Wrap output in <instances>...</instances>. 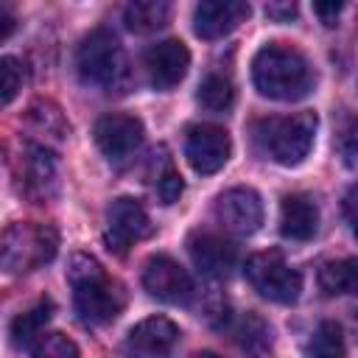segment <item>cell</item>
Listing matches in <instances>:
<instances>
[{
	"label": "cell",
	"instance_id": "2e32d148",
	"mask_svg": "<svg viewBox=\"0 0 358 358\" xmlns=\"http://www.w3.org/2000/svg\"><path fill=\"white\" fill-rule=\"evenodd\" d=\"M20 182H22L28 196L48 199L56 190V182H59L56 157L42 145H28L25 157L20 159Z\"/></svg>",
	"mask_w": 358,
	"mask_h": 358
},
{
	"label": "cell",
	"instance_id": "603a6c76",
	"mask_svg": "<svg viewBox=\"0 0 358 358\" xmlns=\"http://www.w3.org/2000/svg\"><path fill=\"white\" fill-rule=\"evenodd\" d=\"M232 336H235V341H238L243 350H249V352H263V350L271 344V330H268V324H266L260 316H255V313L241 316L238 324L232 327Z\"/></svg>",
	"mask_w": 358,
	"mask_h": 358
},
{
	"label": "cell",
	"instance_id": "5bb4252c",
	"mask_svg": "<svg viewBox=\"0 0 358 358\" xmlns=\"http://www.w3.org/2000/svg\"><path fill=\"white\" fill-rule=\"evenodd\" d=\"M249 17L243 0H204L193 11V31L201 39H221Z\"/></svg>",
	"mask_w": 358,
	"mask_h": 358
},
{
	"label": "cell",
	"instance_id": "9c48e42d",
	"mask_svg": "<svg viewBox=\"0 0 358 358\" xmlns=\"http://www.w3.org/2000/svg\"><path fill=\"white\" fill-rule=\"evenodd\" d=\"M143 288L168 305H185L193 296L190 274L168 255H154L143 266Z\"/></svg>",
	"mask_w": 358,
	"mask_h": 358
},
{
	"label": "cell",
	"instance_id": "8992f818",
	"mask_svg": "<svg viewBox=\"0 0 358 358\" xmlns=\"http://www.w3.org/2000/svg\"><path fill=\"white\" fill-rule=\"evenodd\" d=\"M243 274H246L249 285L263 299H271V302H280V305H291V302L299 299L302 274L296 268H291L285 263L282 252H277V249L252 255L243 266Z\"/></svg>",
	"mask_w": 358,
	"mask_h": 358
},
{
	"label": "cell",
	"instance_id": "4fadbf2b",
	"mask_svg": "<svg viewBox=\"0 0 358 358\" xmlns=\"http://www.w3.org/2000/svg\"><path fill=\"white\" fill-rule=\"evenodd\" d=\"M179 341V327L165 316H148L126 336V352L131 358H168Z\"/></svg>",
	"mask_w": 358,
	"mask_h": 358
},
{
	"label": "cell",
	"instance_id": "6da1fadb",
	"mask_svg": "<svg viewBox=\"0 0 358 358\" xmlns=\"http://www.w3.org/2000/svg\"><path fill=\"white\" fill-rule=\"evenodd\" d=\"M67 280L73 285V302L84 322L106 324L126 308L123 285L103 271L92 255H73L67 266Z\"/></svg>",
	"mask_w": 358,
	"mask_h": 358
},
{
	"label": "cell",
	"instance_id": "7402d4cb",
	"mask_svg": "<svg viewBox=\"0 0 358 358\" xmlns=\"http://www.w3.org/2000/svg\"><path fill=\"white\" fill-rule=\"evenodd\" d=\"M196 101L210 109V112H227L232 103H235V87L227 76H218V73H210L201 84H199V92H196Z\"/></svg>",
	"mask_w": 358,
	"mask_h": 358
},
{
	"label": "cell",
	"instance_id": "7a4b0ae2",
	"mask_svg": "<svg viewBox=\"0 0 358 358\" xmlns=\"http://www.w3.org/2000/svg\"><path fill=\"white\" fill-rule=\"evenodd\" d=\"M252 81L260 95L274 101H299L313 87V70L308 59L280 42L257 50L252 62Z\"/></svg>",
	"mask_w": 358,
	"mask_h": 358
},
{
	"label": "cell",
	"instance_id": "ba28073f",
	"mask_svg": "<svg viewBox=\"0 0 358 358\" xmlns=\"http://www.w3.org/2000/svg\"><path fill=\"white\" fill-rule=\"evenodd\" d=\"M154 232L148 213L143 210V204L137 199L120 196L112 201L109 215H106V243L112 252L123 255L129 246H134L137 241L148 238Z\"/></svg>",
	"mask_w": 358,
	"mask_h": 358
},
{
	"label": "cell",
	"instance_id": "d4e9b609",
	"mask_svg": "<svg viewBox=\"0 0 358 358\" xmlns=\"http://www.w3.org/2000/svg\"><path fill=\"white\" fill-rule=\"evenodd\" d=\"M31 120H34V126L39 129V131H45V134H50V137H56V140H62L64 134H67V123H64V117H62V112L53 106V103H34L31 106Z\"/></svg>",
	"mask_w": 358,
	"mask_h": 358
},
{
	"label": "cell",
	"instance_id": "83f0119b",
	"mask_svg": "<svg viewBox=\"0 0 358 358\" xmlns=\"http://www.w3.org/2000/svg\"><path fill=\"white\" fill-rule=\"evenodd\" d=\"M182 190H185V182H182V176H179L173 168H168L165 173L157 176V196H159L162 204H173V201H179Z\"/></svg>",
	"mask_w": 358,
	"mask_h": 358
},
{
	"label": "cell",
	"instance_id": "44dd1931",
	"mask_svg": "<svg viewBox=\"0 0 358 358\" xmlns=\"http://www.w3.org/2000/svg\"><path fill=\"white\" fill-rule=\"evenodd\" d=\"M308 358H347L344 333L336 322H322L305 344Z\"/></svg>",
	"mask_w": 358,
	"mask_h": 358
},
{
	"label": "cell",
	"instance_id": "ac0fdd59",
	"mask_svg": "<svg viewBox=\"0 0 358 358\" xmlns=\"http://www.w3.org/2000/svg\"><path fill=\"white\" fill-rule=\"evenodd\" d=\"M168 17H171V3L165 0H134L123 11L126 28L134 34H154L168 25Z\"/></svg>",
	"mask_w": 358,
	"mask_h": 358
},
{
	"label": "cell",
	"instance_id": "d6a6232c",
	"mask_svg": "<svg viewBox=\"0 0 358 358\" xmlns=\"http://www.w3.org/2000/svg\"><path fill=\"white\" fill-rule=\"evenodd\" d=\"M196 358H218V355H215V352H199Z\"/></svg>",
	"mask_w": 358,
	"mask_h": 358
},
{
	"label": "cell",
	"instance_id": "4316f807",
	"mask_svg": "<svg viewBox=\"0 0 358 358\" xmlns=\"http://www.w3.org/2000/svg\"><path fill=\"white\" fill-rule=\"evenodd\" d=\"M338 154L350 168H358V120H347L338 134Z\"/></svg>",
	"mask_w": 358,
	"mask_h": 358
},
{
	"label": "cell",
	"instance_id": "3957f363",
	"mask_svg": "<svg viewBox=\"0 0 358 358\" xmlns=\"http://www.w3.org/2000/svg\"><path fill=\"white\" fill-rule=\"evenodd\" d=\"M76 67L84 84L98 87L103 92H115L129 84L126 53L115 39V34H109L106 28H98L81 39L76 53Z\"/></svg>",
	"mask_w": 358,
	"mask_h": 358
},
{
	"label": "cell",
	"instance_id": "52a82bcc",
	"mask_svg": "<svg viewBox=\"0 0 358 358\" xmlns=\"http://www.w3.org/2000/svg\"><path fill=\"white\" fill-rule=\"evenodd\" d=\"M232 151L229 134L221 126L213 123H196L187 129L185 137V157L196 173H215L227 165Z\"/></svg>",
	"mask_w": 358,
	"mask_h": 358
},
{
	"label": "cell",
	"instance_id": "9a60e30c",
	"mask_svg": "<svg viewBox=\"0 0 358 358\" xmlns=\"http://www.w3.org/2000/svg\"><path fill=\"white\" fill-rule=\"evenodd\" d=\"M187 252L193 257V266L207 277H227L235 268V260H238V249L227 238L213 235V232L190 235Z\"/></svg>",
	"mask_w": 358,
	"mask_h": 358
},
{
	"label": "cell",
	"instance_id": "e0dca14e",
	"mask_svg": "<svg viewBox=\"0 0 358 358\" xmlns=\"http://www.w3.org/2000/svg\"><path fill=\"white\" fill-rule=\"evenodd\" d=\"M319 229V207L305 193H291L280 204V232L291 241H310Z\"/></svg>",
	"mask_w": 358,
	"mask_h": 358
},
{
	"label": "cell",
	"instance_id": "cb8c5ba5",
	"mask_svg": "<svg viewBox=\"0 0 358 358\" xmlns=\"http://www.w3.org/2000/svg\"><path fill=\"white\" fill-rule=\"evenodd\" d=\"M34 358H81L78 347L73 338H67L64 333H42L39 341L31 347Z\"/></svg>",
	"mask_w": 358,
	"mask_h": 358
},
{
	"label": "cell",
	"instance_id": "ffe728a7",
	"mask_svg": "<svg viewBox=\"0 0 358 358\" xmlns=\"http://www.w3.org/2000/svg\"><path fill=\"white\" fill-rule=\"evenodd\" d=\"M319 285L324 294H358V257L330 260L319 268Z\"/></svg>",
	"mask_w": 358,
	"mask_h": 358
},
{
	"label": "cell",
	"instance_id": "8fae6325",
	"mask_svg": "<svg viewBox=\"0 0 358 358\" xmlns=\"http://www.w3.org/2000/svg\"><path fill=\"white\" fill-rule=\"evenodd\" d=\"M215 218L227 232L252 235L263 224V201L252 187H229L215 199Z\"/></svg>",
	"mask_w": 358,
	"mask_h": 358
},
{
	"label": "cell",
	"instance_id": "4dcf8cb0",
	"mask_svg": "<svg viewBox=\"0 0 358 358\" xmlns=\"http://www.w3.org/2000/svg\"><path fill=\"white\" fill-rule=\"evenodd\" d=\"M341 8H344L341 3H316V6H313V11L322 17V22H324V25H333V22H336V17L341 14Z\"/></svg>",
	"mask_w": 358,
	"mask_h": 358
},
{
	"label": "cell",
	"instance_id": "7c38bea8",
	"mask_svg": "<svg viewBox=\"0 0 358 358\" xmlns=\"http://www.w3.org/2000/svg\"><path fill=\"white\" fill-rule=\"evenodd\" d=\"M145 76H148V84L154 90H173L187 67H190V50L185 48V42L179 39H165V42H157L145 50Z\"/></svg>",
	"mask_w": 358,
	"mask_h": 358
},
{
	"label": "cell",
	"instance_id": "30bf717a",
	"mask_svg": "<svg viewBox=\"0 0 358 358\" xmlns=\"http://www.w3.org/2000/svg\"><path fill=\"white\" fill-rule=\"evenodd\" d=\"M92 134H95V143H98L101 154L109 162H123V159H129L140 148V143H143V123L134 115L112 112V115L98 117Z\"/></svg>",
	"mask_w": 358,
	"mask_h": 358
},
{
	"label": "cell",
	"instance_id": "484cf974",
	"mask_svg": "<svg viewBox=\"0 0 358 358\" xmlns=\"http://www.w3.org/2000/svg\"><path fill=\"white\" fill-rule=\"evenodd\" d=\"M22 87V67L14 56H3L0 59V90H3V103L8 106L17 95V90Z\"/></svg>",
	"mask_w": 358,
	"mask_h": 358
},
{
	"label": "cell",
	"instance_id": "5b68a950",
	"mask_svg": "<svg viewBox=\"0 0 358 358\" xmlns=\"http://www.w3.org/2000/svg\"><path fill=\"white\" fill-rule=\"evenodd\" d=\"M59 249V235L50 224H11L3 232V268L11 274L34 271L50 263Z\"/></svg>",
	"mask_w": 358,
	"mask_h": 358
},
{
	"label": "cell",
	"instance_id": "d6986e66",
	"mask_svg": "<svg viewBox=\"0 0 358 358\" xmlns=\"http://www.w3.org/2000/svg\"><path fill=\"white\" fill-rule=\"evenodd\" d=\"M50 313H53V302L50 299H42L31 310L20 313L11 322V344L14 347H34L39 341L45 324L50 322Z\"/></svg>",
	"mask_w": 358,
	"mask_h": 358
},
{
	"label": "cell",
	"instance_id": "277c9868",
	"mask_svg": "<svg viewBox=\"0 0 358 358\" xmlns=\"http://www.w3.org/2000/svg\"><path fill=\"white\" fill-rule=\"evenodd\" d=\"M316 137V115L296 112L288 117H263L255 126L257 148L280 165H299L313 145Z\"/></svg>",
	"mask_w": 358,
	"mask_h": 358
},
{
	"label": "cell",
	"instance_id": "1f68e13d",
	"mask_svg": "<svg viewBox=\"0 0 358 358\" xmlns=\"http://www.w3.org/2000/svg\"><path fill=\"white\" fill-rule=\"evenodd\" d=\"M11 31H14V17L6 8H0V39H8Z\"/></svg>",
	"mask_w": 358,
	"mask_h": 358
},
{
	"label": "cell",
	"instance_id": "f1b7e54d",
	"mask_svg": "<svg viewBox=\"0 0 358 358\" xmlns=\"http://www.w3.org/2000/svg\"><path fill=\"white\" fill-rule=\"evenodd\" d=\"M344 218H347L352 235L358 238V185H352V187L344 193Z\"/></svg>",
	"mask_w": 358,
	"mask_h": 358
},
{
	"label": "cell",
	"instance_id": "f546056e",
	"mask_svg": "<svg viewBox=\"0 0 358 358\" xmlns=\"http://www.w3.org/2000/svg\"><path fill=\"white\" fill-rule=\"evenodd\" d=\"M266 17L274 22H291L296 17V3H268Z\"/></svg>",
	"mask_w": 358,
	"mask_h": 358
}]
</instances>
